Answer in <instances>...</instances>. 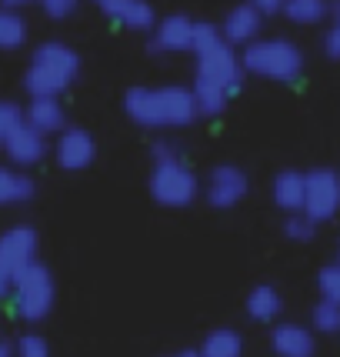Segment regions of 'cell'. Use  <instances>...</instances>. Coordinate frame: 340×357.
Listing matches in <instances>:
<instances>
[{
	"mask_svg": "<svg viewBox=\"0 0 340 357\" xmlns=\"http://www.w3.org/2000/svg\"><path fill=\"white\" fill-rule=\"evenodd\" d=\"M24 114H27V124L44 137H50V134L57 137L67 127V110L61 107V97H31Z\"/></svg>",
	"mask_w": 340,
	"mask_h": 357,
	"instance_id": "obj_16",
	"label": "cell"
},
{
	"mask_svg": "<svg viewBox=\"0 0 340 357\" xmlns=\"http://www.w3.org/2000/svg\"><path fill=\"white\" fill-rule=\"evenodd\" d=\"M33 184L31 174L17 171V167H3L0 164V207H14V204H27L33 197Z\"/></svg>",
	"mask_w": 340,
	"mask_h": 357,
	"instance_id": "obj_20",
	"label": "cell"
},
{
	"mask_svg": "<svg viewBox=\"0 0 340 357\" xmlns=\"http://www.w3.org/2000/svg\"><path fill=\"white\" fill-rule=\"evenodd\" d=\"M80 77V54L63 40H44L33 47L24 70V91L31 97H61Z\"/></svg>",
	"mask_w": 340,
	"mask_h": 357,
	"instance_id": "obj_2",
	"label": "cell"
},
{
	"mask_svg": "<svg viewBox=\"0 0 340 357\" xmlns=\"http://www.w3.org/2000/svg\"><path fill=\"white\" fill-rule=\"evenodd\" d=\"M37 0H0V7H7V10H20V7H31Z\"/></svg>",
	"mask_w": 340,
	"mask_h": 357,
	"instance_id": "obj_34",
	"label": "cell"
},
{
	"mask_svg": "<svg viewBox=\"0 0 340 357\" xmlns=\"http://www.w3.org/2000/svg\"><path fill=\"white\" fill-rule=\"evenodd\" d=\"M270 351L277 357H314L317 354V337L304 324H277L270 331Z\"/></svg>",
	"mask_w": 340,
	"mask_h": 357,
	"instance_id": "obj_15",
	"label": "cell"
},
{
	"mask_svg": "<svg viewBox=\"0 0 340 357\" xmlns=\"http://www.w3.org/2000/svg\"><path fill=\"white\" fill-rule=\"evenodd\" d=\"M337 264H340V244H337Z\"/></svg>",
	"mask_w": 340,
	"mask_h": 357,
	"instance_id": "obj_38",
	"label": "cell"
},
{
	"mask_svg": "<svg viewBox=\"0 0 340 357\" xmlns=\"http://www.w3.org/2000/svg\"><path fill=\"white\" fill-rule=\"evenodd\" d=\"M314 231H317V224H314L307 214H287V220H284V234H287L291 241H297V244L314 241Z\"/></svg>",
	"mask_w": 340,
	"mask_h": 357,
	"instance_id": "obj_26",
	"label": "cell"
},
{
	"mask_svg": "<svg viewBox=\"0 0 340 357\" xmlns=\"http://www.w3.org/2000/svg\"><path fill=\"white\" fill-rule=\"evenodd\" d=\"M0 147H3V154H7V160H10L14 167H33V164H40L47 157V137L37 134L31 124L17 127Z\"/></svg>",
	"mask_w": 340,
	"mask_h": 357,
	"instance_id": "obj_14",
	"label": "cell"
},
{
	"mask_svg": "<svg viewBox=\"0 0 340 357\" xmlns=\"http://www.w3.org/2000/svg\"><path fill=\"white\" fill-rule=\"evenodd\" d=\"M244 307H247L250 321H257V324H274V321L280 317V311H284V297H280L277 287H270V284H257V287L247 294Z\"/></svg>",
	"mask_w": 340,
	"mask_h": 357,
	"instance_id": "obj_19",
	"label": "cell"
},
{
	"mask_svg": "<svg viewBox=\"0 0 340 357\" xmlns=\"http://www.w3.org/2000/svg\"><path fill=\"white\" fill-rule=\"evenodd\" d=\"M194 57H197V77L217 80L220 87L231 91V97L244 87V63H240V54H237V47H231L224 37H220L217 44L197 50Z\"/></svg>",
	"mask_w": 340,
	"mask_h": 357,
	"instance_id": "obj_6",
	"label": "cell"
},
{
	"mask_svg": "<svg viewBox=\"0 0 340 357\" xmlns=\"http://www.w3.org/2000/svg\"><path fill=\"white\" fill-rule=\"evenodd\" d=\"M280 14L287 17L291 24L314 27V24H320L324 17H330V3H327V0H284V10H280Z\"/></svg>",
	"mask_w": 340,
	"mask_h": 357,
	"instance_id": "obj_22",
	"label": "cell"
},
{
	"mask_svg": "<svg viewBox=\"0 0 340 357\" xmlns=\"http://www.w3.org/2000/svg\"><path fill=\"white\" fill-rule=\"evenodd\" d=\"M54 274L47 271L40 261H33L31 267H24L20 274H14V291H10V307L20 321L27 324H40L54 311Z\"/></svg>",
	"mask_w": 340,
	"mask_h": 357,
	"instance_id": "obj_4",
	"label": "cell"
},
{
	"mask_svg": "<svg viewBox=\"0 0 340 357\" xmlns=\"http://www.w3.org/2000/svg\"><path fill=\"white\" fill-rule=\"evenodd\" d=\"M40 3V10H44L50 20H67V17L77 14L80 0H37Z\"/></svg>",
	"mask_w": 340,
	"mask_h": 357,
	"instance_id": "obj_29",
	"label": "cell"
},
{
	"mask_svg": "<svg viewBox=\"0 0 340 357\" xmlns=\"http://www.w3.org/2000/svg\"><path fill=\"white\" fill-rule=\"evenodd\" d=\"M254 10H261L263 17H274V14H280L284 10V0H247Z\"/></svg>",
	"mask_w": 340,
	"mask_h": 357,
	"instance_id": "obj_32",
	"label": "cell"
},
{
	"mask_svg": "<svg viewBox=\"0 0 340 357\" xmlns=\"http://www.w3.org/2000/svg\"><path fill=\"white\" fill-rule=\"evenodd\" d=\"M37 248H40L37 231L27 224H17V227L0 234V264H7L14 274H20L24 267H31L37 261Z\"/></svg>",
	"mask_w": 340,
	"mask_h": 357,
	"instance_id": "obj_10",
	"label": "cell"
},
{
	"mask_svg": "<svg viewBox=\"0 0 340 357\" xmlns=\"http://www.w3.org/2000/svg\"><path fill=\"white\" fill-rule=\"evenodd\" d=\"M310 327L320 334H337L340 331V304L334 301H317L310 311Z\"/></svg>",
	"mask_w": 340,
	"mask_h": 357,
	"instance_id": "obj_24",
	"label": "cell"
},
{
	"mask_svg": "<svg viewBox=\"0 0 340 357\" xmlns=\"http://www.w3.org/2000/svg\"><path fill=\"white\" fill-rule=\"evenodd\" d=\"M127 117L147 130H173L197 121L190 87L167 84V87H130L124 97Z\"/></svg>",
	"mask_w": 340,
	"mask_h": 357,
	"instance_id": "obj_1",
	"label": "cell"
},
{
	"mask_svg": "<svg viewBox=\"0 0 340 357\" xmlns=\"http://www.w3.org/2000/svg\"><path fill=\"white\" fill-rule=\"evenodd\" d=\"M100 10H104L107 20H114V24L124 27V31L150 33L157 27V10L147 0H107Z\"/></svg>",
	"mask_w": 340,
	"mask_h": 357,
	"instance_id": "obj_12",
	"label": "cell"
},
{
	"mask_svg": "<svg viewBox=\"0 0 340 357\" xmlns=\"http://www.w3.org/2000/svg\"><path fill=\"white\" fill-rule=\"evenodd\" d=\"M190 93H194L197 117H220V114L227 110V104H231V91L220 87L217 80H207V77H194Z\"/></svg>",
	"mask_w": 340,
	"mask_h": 357,
	"instance_id": "obj_18",
	"label": "cell"
},
{
	"mask_svg": "<svg viewBox=\"0 0 340 357\" xmlns=\"http://www.w3.org/2000/svg\"><path fill=\"white\" fill-rule=\"evenodd\" d=\"M304 190H307V174L300 171H280L274 177V187H270L274 204L280 211H287V214H300L304 211Z\"/></svg>",
	"mask_w": 340,
	"mask_h": 357,
	"instance_id": "obj_17",
	"label": "cell"
},
{
	"mask_svg": "<svg viewBox=\"0 0 340 357\" xmlns=\"http://www.w3.org/2000/svg\"><path fill=\"white\" fill-rule=\"evenodd\" d=\"M314 224L334 220L340 214V174L317 167L307 174V190H304V211Z\"/></svg>",
	"mask_w": 340,
	"mask_h": 357,
	"instance_id": "obj_7",
	"label": "cell"
},
{
	"mask_svg": "<svg viewBox=\"0 0 340 357\" xmlns=\"http://www.w3.org/2000/svg\"><path fill=\"white\" fill-rule=\"evenodd\" d=\"M10 291H14V271L0 264V301H10Z\"/></svg>",
	"mask_w": 340,
	"mask_h": 357,
	"instance_id": "obj_33",
	"label": "cell"
},
{
	"mask_svg": "<svg viewBox=\"0 0 340 357\" xmlns=\"http://www.w3.org/2000/svg\"><path fill=\"white\" fill-rule=\"evenodd\" d=\"M27 124V114H24V107L20 104H14V100H0V144L14 134L17 127Z\"/></svg>",
	"mask_w": 340,
	"mask_h": 357,
	"instance_id": "obj_25",
	"label": "cell"
},
{
	"mask_svg": "<svg viewBox=\"0 0 340 357\" xmlns=\"http://www.w3.org/2000/svg\"><path fill=\"white\" fill-rule=\"evenodd\" d=\"M150 157H154V164H167V160H184V147H180V144H173V140H154V147H150Z\"/></svg>",
	"mask_w": 340,
	"mask_h": 357,
	"instance_id": "obj_30",
	"label": "cell"
},
{
	"mask_svg": "<svg viewBox=\"0 0 340 357\" xmlns=\"http://www.w3.org/2000/svg\"><path fill=\"white\" fill-rule=\"evenodd\" d=\"M240 63L244 74L277 84H297L304 74V50L287 37H257L240 50Z\"/></svg>",
	"mask_w": 340,
	"mask_h": 357,
	"instance_id": "obj_3",
	"label": "cell"
},
{
	"mask_svg": "<svg viewBox=\"0 0 340 357\" xmlns=\"http://www.w3.org/2000/svg\"><path fill=\"white\" fill-rule=\"evenodd\" d=\"M201 357H244V337L233 327H214L197 347Z\"/></svg>",
	"mask_w": 340,
	"mask_h": 357,
	"instance_id": "obj_21",
	"label": "cell"
},
{
	"mask_svg": "<svg viewBox=\"0 0 340 357\" xmlns=\"http://www.w3.org/2000/svg\"><path fill=\"white\" fill-rule=\"evenodd\" d=\"M27 44V20L20 10L0 7V50H17Z\"/></svg>",
	"mask_w": 340,
	"mask_h": 357,
	"instance_id": "obj_23",
	"label": "cell"
},
{
	"mask_svg": "<svg viewBox=\"0 0 340 357\" xmlns=\"http://www.w3.org/2000/svg\"><path fill=\"white\" fill-rule=\"evenodd\" d=\"M14 357H50V344L40 334H24L14 344Z\"/></svg>",
	"mask_w": 340,
	"mask_h": 357,
	"instance_id": "obj_28",
	"label": "cell"
},
{
	"mask_svg": "<svg viewBox=\"0 0 340 357\" xmlns=\"http://www.w3.org/2000/svg\"><path fill=\"white\" fill-rule=\"evenodd\" d=\"M97 157V144L80 127H63L54 140V160L63 171H87Z\"/></svg>",
	"mask_w": 340,
	"mask_h": 357,
	"instance_id": "obj_9",
	"label": "cell"
},
{
	"mask_svg": "<svg viewBox=\"0 0 340 357\" xmlns=\"http://www.w3.org/2000/svg\"><path fill=\"white\" fill-rule=\"evenodd\" d=\"M0 357H14V347L7 341H0Z\"/></svg>",
	"mask_w": 340,
	"mask_h": 357,
	"instance_id": "obj_35",
	"label": "cell"
},
{
	"mask_svg": "<svg viewBox=\"0 0 340 357\" xmlns=\"http://www.w3.org/2000/svg\"><path fill=\"white\" fill-rule=\"evenodd\" d=\"M317 287H320V297L324 301H334V304H340V264L334 261V264L320 267V274H317Z\"/></svg>",
	"mask_w": 340,
	"mask_h": 357,
	"instance_id": "obj_27",
	"label": "cell"
},
{
	"mask_svg": "<svg viewBox=\"0 0 340 357\" xmlns=\"http://www.w3.org/2000/svg\"><path fill=\"white\" fill-rule=\"evenodd\" d=\"M93 3H97V7H104V3H107V0H93Z\"/></svg>",
	"mask_w": 340,
	"mask_h": 357,
	"instance_id": "obj_37",
	"label": "cell"
},
{
	"mask_svg": "<svg viewBox=\"0 0 340 357\" xmlns=\"http://www.w3.org/2000/svg\"><path fill=\"white\" fill-rule=\"evenodd\" d=\"M324 54L330 61H340V20H330V27L324 33Z\"/></svg>",
	"mask_w": 340,
	"mask_h": 357,
	"instance_id": "obj_31",
	"label": "cell"
},
{
	"mask_svg": "<svg viewBox=\"0 0 340 357\" xmlns=\"http://www.w3.org/2000/svg\"><path fill=\"white\" fill-rule=\"evenodd\" d=\"M263 31V14L261 10H254L247 0L244 3H237V7H231L227 10V17H224V24H220V33H224V40L231 47H244L254 44L257 37H261Z\"/></svg>",
	"mask_w": 340,
	"mask_h": 357,
	"instance_id": "obj_11",
	"label": "cell"
},
{
	"mask_svg": "<svg viewBox=\"0 0 340 357\" xmlns=\"http://www.w3.org/2000/svg\"><path fill=\"white\" fill-rule=\"evenodd\" d=\"M154 37H150V47L160 50V54H184L190 50V40H194V20L187 14H167L157 20Z\"/></svg>",
	"mask_w": 340,
	"mask_h": 357,
	"instance_id": "obj_13",
	"label": "cell"
},
{
	"mask_svg": "<svg viewBox=\"0 0 340 357\" xmlns=\"http://www.w3.org/2000/svg\"><path fill=\"white\" fill-rule=\"evenodd\" d=\"M201 194L197 174L187 167V160H167L154 164L150 171V197L160 207H190Z\"/></svg>",
	"mask_w": 340,
	"mask_h": 357,
	"instance_id": "obj_5",
	"label": "cell"
},
{
	"mask_svg": "<svg viewBox=\"0 0 340 357\" xmlns=\"http://www.w3.org/2000/svg\"><path fill=\"white\" fill-rule=\"evenodd\" d=\"M247 190H250V181L237 164H217L210 171V177H207V184H203V197L217 211H231V207H237L247 197Z\"/></svg>",
	"mask_w": 340,
	"mask_h": 357,
	"instance_id": "obj_8",
	"label": "cell"
},
{
	"mask_svg": "<svg viewBox=\"0 0 340 357\" xmlns=\"http://www.w3.org/2000/svg\"><path fill=\"white\" fill-rule=\"evenodd\" d=\"M170 357H201L197 351H180V354H170Z\"/></svg>",
	"mask_w": 340,
	"mask_h": 357,
	"instance_id": "obj_36",
	"label": "cell"
}]
</instances>
